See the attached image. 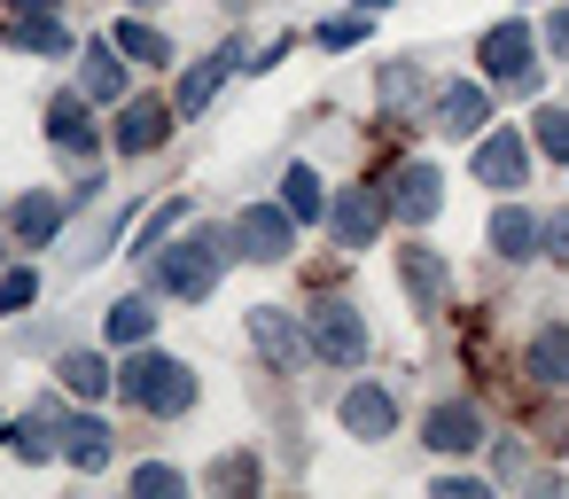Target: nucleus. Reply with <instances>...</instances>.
Listing matches in <instances>:
<instances>
[{
	"label": "nucleus",
	"mask_w": 569,
	"mask_h": 499,
	"mask_svg": "<svg viewBox=\"0 0 569 499\" xmlns=\"http://www.w3.org/2000/svg\"><path fill=\"white\" fill-rule=\"evenodd\" d=\"M219 234H196V242H180V250H164L157 258V289H172V297H211V281H219Z\"/></svg>",
	"instance_id": "obj_2"
},
{
	"label": "nucleus",
	"mask_w": 569,
	"mask_h": 499,
	"mask_svg": "<svg viewBox=\"0 0 569 499\" xmlns=\"http://www.w3.org/2000/svg\"><path fill=\"white\" fill-rule=\"evenodd\" d=\"M172 118H180V110H164V102H133V110L118 118V149H126V157H149V149L172 133Z\"/></svg>",
	"instance_id": "obj_15"
},
{
	"label": "nucleus",
	"mask_w": 569,
	"mask_h": 499,
	"mask_svg": "<svg viewBox=\"0 0 569 499\" xmlns=\"http://www.w3.org/2000/svg\"><path fill=\"white\" fill-rule=\"evenodd\" d=\"M546 445H569V413H553V421H546Z\"/></svg>",
	"instance_id": "obj_34"
},
{
	"label": "nucleus",
	"mask_w": 569,
	"mask_h": 499,
	"mask_svg": "<svg viewBox=\"0 0 569 499\" xmlns=\"http://www.w3.org/2000/svg\"><path fill=\"white\" fill-rule=\"evenodd\" d=\"M63 460L71 468H110V429L102 421H71L63 429Z\"/></svg>",
	"instance_id": "obj_22"
},
{
	"label": "nucleus",
	"mask_w": 569,
	"mask_h": 499,
	"mask_svg": "<svg viewBox=\"0 0 569 499\" xmlns=\"http://www.w3.org/2000/svg\"><path fill=\"white\" fill-rule=\"evenodd\" d=\"M250 343H258L281 375H297V359H305V336H297V320H289L281 305H258V312H250Z\"/></svg>",
	"instance_id": "obj_8"
},
{
	"label": "nucleus",
	"mask_w": 569,
	"mask_h": 499,
	"mask_svg": "<svg viewBox=\"0 0 569 499\" xmlns=\"http://www.w3.org/2000/svg\"><path fill=\"white\" fill-rule=\"evenodd\" d=\"M367 9H390V0H367Z\"/></svg>",
	"instance_id": "obj_37"
},
{
	"label": "nucleus",
	"mask_w": 569,
	"mask_h": 499,
	"mask_svg": "<svg viewBox=\"0 0 569 499\" xmlns=\"http://www.w3.org/2000/svg\"><path fill=\"white\" fill-rule=\"evenodd\" d=\"M110 40H118V56H133V63H172V40L149 32V24H118Z\"/></svg>",
	"instance_id": "obj_25"
},
{
	"label": "nucleus",
	"mask_w": 569,
	"mask_h": 499,
	"mask_svg": "<svg viewBox=\"0 0 569 499\" xmlns=\"http://www.w3.org/2000/svg\"><path fill=\"white\" fill-rule=\"evenodd\" d=\"M219 9H234V17H242V9H250V0H219Z\"/></svg>",
	"instance_id": "obj_36"
},
{
	"label": "nucleus",
	"mask_w": 569,
	"mask_h": 499,
	"mask_svg": "<svg viewBox=\"0 0 569 499\" xmlns=\"http://www.w3.org/2000/svg\"><path fill=\"white\" fill-rule=\"evenodd\" d=\"M343 429L351 437H390L398 429V406H390V390H375V382H359V390H343Z\"/></svg>",
	"instance_id": "obj_11"
},
{
	"label": "nucleus",
	"mask_w": 569,
	"mask_h": 499,
	"mask_svg": "<svg viewBox=\"0 0 569 499\" xmlns=\"http://www.w3.org/2000/svg\"><path fill=\"white\" fill-rule=\"evenodd\" d=\"M538 242H546V250H553V258L569 266V211H553V219H538Z\"/></svg>",
	"instance_id": "obj_31"
},
{
	"label": "nucleus",
	"mask_w": 569,
	"mask_h": 499,
	"mask_svg": "<svg viewBox=\"0 0 569 499\" xmlns=\"http://www.w3.org/2000/svg\"><path fill=\"white\" fill-rule=\"evenodd\" d=\"M312 351L328 359V367H359L367 359V320L351 312V305H312Z\"/></svg>",
	"instance_id": "obj_4"
},
{
	"label": "nucleus",
	"mask_w": 569,
	"mask_h": 499,
	"mask_svg": "<svg viewBox=\"0 0 569 499\" xmlns=\"http://www.w3.org/2000/svg\"><path fill=\"white\" fill-rule=\"evenodd\" d=\"M48 133H56V149L94 157V126H87V102H79V94H63V102L48 110Z\"/></svg>",
	"instance_id": "obj_17"
},
{
	"label": "nucleus",
	"mask_w": 569,
	"mask_h": 499,
	"mask_svg": "<svg viewBox=\"0 0 569 499\" xmlns=\"http://www.w3.org/2000/svg\"><path fill=\"white\" fill-rule=\"evenodd\" d=\"M149 328H157L149 297H126V305H110V312H102V336H110V343H149Z\"/></svg>",
	"instance_id": "obj_21"
},
{
	"label": "nucleus",
	"mask_w": 569,
	"mask_h": 499,
	"mask_svg": "<svg viewBox=\"0 0 569 499\" xmlns=\"http://www.w3.org/2000/svg\"><path fill=\"white\" fill-rule=\"evenodd\" d=\"M9 9H56V0H9Z\"/></svg>",
	"instance_id": "obj_35"
},
{
	"label": "nucleus",
	"mask_w": 569,
	"mask_h": 499,
	"mask_svg": "<svg viewBox=\"0 0 569 499\" xmlns=\"http://www.w3.org/2000/svg\"><path fill=\"white\" fill-rule=\"evenodd\" d=\"M281 203H289L297 227H312V219L328 211V203H320V172H312V164H289V172H281Z\"/></svg>",
	"instance_id": "obj_18"
},
{
	"label": "nucleus",
	"mask_w": 569,
	"mask_h": 499,
	"mask_svg": "<svg viewBox=\"0 0 569 499\" xmlns=\"http://www.w3.org/2000/svg\"><path fill=\"white\" fill-rule=\"evenodd\" d=\"M63 390H71V398H110V359L71 351V359H63Z\"/></svg>",
	"instance_id": "obj_24"
},
{
	"label": "nucleus",
	"mask_w": 569,
	"mask_h": 499,
	"mask_svg": "<svg viewBox=\"0 0 569 499\" xmlns=\"http://www.w3.org/2000/svg\"><path fill=\"white\" fill-rule=\"evenodd\" d=\"M530 375L553 382V390H569V328H538V343H530Z\"/></svg>",
	"instance_id": "obj_20"
},
{
	"label": "nucleus",
	"mask_w": 569,
	"mask_h": 499,
	"mask_svg": "<svg viewBox=\"0 0 569 499\" xmlns=\"http://www.w3.org/2000/svg\"><path fill=\"white\" fill-rule=\"evenodd\" d=\"M79 87H87V102H118V94H126L118 40H94V48H87V79H79Z\"/></svg>",
	"instance_id": "obj_16"
},
{
	"label": "nucleus",
	"mask_w": 569,
	"mask_h": 499,
	"mask_svg": "<svg viewBox=\"0 0 569 499\" xmlns=\"http://www.w3.org/2000/svg\"><path fill=\"white\" fill-rule=\"evenodd\" d=\"M546 48H553V56H569V9H561V17L546 24Z\"/></svg>",
	"instance_id": "obj_33"
},
{
	"label": "nucleus",
	"mask_w": 569,
	"mask_h": 499,
	"mask_svg": "<svg viewBox=\"0 0 569 499\" xmlns=\"http://www.w3.org/2000/svg\"><path fill=\"white\" fill-rule=\"evenodd\" d=\"M40 297V273L32 266H17V273H0V312H24Z\"/></svg>",
	"instance_id": "obj_28"
},
{
	"label": "nucleus",
	"mask_w": 569,
	"mask_h": 499,
	"mask_svg": "<svg viewBox=\"0 0 569 499\" xmlns=\"http://www.w3.org/2000/svg\"><path fill=\"white\" fill-rule=\"evenodd\" d=\"M234 63H242V48H219V56H203V63H196V71L180 79V94H172V110H180V118H196V110H203V102L219 94V79H227Z\"/></svg>",
	"instance_id": "obj_14"
},
{
	"label": "nucleus",
	"mask_w": 569,
	"mask_h": 499,
	"mask_svg": "<svg viewBox=\"0 0 569 499\" xmlns=\"http://www.w3.org/2000/svg\"><path fill=\"white\" fill-rule=\"evenodd\" d=\"M382 196H390V211H398V219H413V227H421V219H437L445 180H437V164H398Z\"/></svg>",
	"instance_id": "obj_6"
},
{
	"label": "nucleus",
	"mask_w": 569,
	"mask_h": 499,
	"mask_svg": "<svg viewBox=\"0 0 569 499\" xmlns=\"http://www.w3.org/2000/svg\"><path fill=\"white\" fill-rule=\"evenodd\" d=\"M530 242H538V219L507 203V211L491 219V250H499V258H530Z\"/></svg>",
	"instance_id": "obj_23"
},
{
	"label": "nucleus",
	"mask_w": 569,
	"mask_h": 499,
	"mask_svg": "<svg viewBox=\"0 0 569 499\" xmlns=\"http://www.w3.org/2000/svg\"><path fill=\"white\" fill-rule=\"evenodd\" d=\"M476 56H483V79H522L530 71V24H491Z\"/></svg>",
	"instance_id": "obj_10"
},
{
	"label": "nucleus",
	"mask_w": 569,
	"mask_h": 499,
	"mask_svg": "<svg viewBox=\"0 0 569 499\" xmlns=\"http://www.w3.org/2000/svg\"><path fill=\"white\" fill-rule=\"evenodd\" d=\"M406 289H413L421 305H437V297H445V266H437V250H421V242L406 250Z\"/></svg>",
	"instance_id": "obj_26"
},
{
	"label": "nucleus",
	"mask_w": 569,
	"mask_h": 499,
	"mask_svg": "<svg viewBox=\"0 0 569 499\" xmlns=\"http://www.w3.org/2000/svg\"><path fill=\"white\" fill-rule=\"evenodd\" d=\"M56 227H63V196H24V203H17V242H24V250H40Z\"/></svg>",
	"instance_id": "obj_19"
},
{
	"label": "nucleus",
	"mask_w": 569,
	"mask_h": 499,
	"mask_svg": "<svg viewBox=\"0 0 569 499\" xmlns=\"http://www.w3.org/2000/svg\"><path fill=\"white\" fill-rule=\"evenodd\" d=\"M382 219H390V196H382V188H343L328 227H336V242H343V250H367Z\"/></svg>",
	"instance_id": "obj_5"
},
{
	"label": "nucleus",
	"mask_w": 569,
	"mask_h": 499,
	"mask_svg": "<svg viewBox=\"0 0 569 499\" xmlns=\"http://www.w3.org/2000/svg\"><path fill=\"white\" fill-rule=\"evenodd\" d=\"M133 491H149V499H180V468H164V460H149V468H133Z\"/></svg>",
	"instance_id": "obj_30"
},
{
	"label": "nucleus",
	"mask_w": 569,
	"mask_h": 499,
	"mask_svg": "<svg viewBox=\"0 0 569 499\" xmlns=\"http://www.w3.org/2000/svg\"><path fill=\"white\" fill-rule=\"evenodd\" d=\"M429 126H437V133H452V141L483 133V126H491V102H483V87H445V94H437V110H429Z\"/></svg>",
	"instance_id": "obj_9"
},
{
	"label": "nucleus",
	"mask_w": 569,
	"mask_h": 499,
	"mask_svg": "<svg viewBox=\"0 0 569 499\" xmlns=\"http://www.w3.org/2000/svg\"><path fill=\"white\" fill-rule=\"evenodd\" d=\"M118 390H126L133 406H149V413H188V406H196V375H188L180 359H164V351L126 359V367H118Z\"/></svg>",
	"instance_id": "obj_1"
},
{
	"label": "nucleus",
	"mask_w": 569,
	"mask_h": 499,
	"mask_svg": "<svg viewBox=\"0 0 569 499\" xmlns=\"http://www.w3.org/2000/svg\"><path fill=\"white\" fill-rule=\"evenodd\" d=\"M421 437H429L437 452H468V445H483V413L452 398V406H437V413L421 421Z\"/></svg>",
	"instance_id": "obj_13"
},
{
	"label": "nucleus",
	"mask_w": 569,
	"mask_h": 499,
	"mask_svg": "<svg viewBox=\"0 0 569 499\" xmlns=\"http://www.w3.org/2000/svg\"><path fill=\"white\" fill-rule=\"evenodd\" d=\"M9 48H24V56H63L71 32H63L56 9H17V17H9Z\"/></svg>",
	"instance_id": "obj_12"
},
{
	"label": "nucleus",
	"mask_w": 569,
	"mask_h": 499,
	"mask_svg": "<svg viewBox=\"0 0 569 499\" xmlns=\"http://www.w3.org/2000/svg\"><path fill=\"white\" fill-rule=\"evenodd\" d=\"M211 483H219V491H250V483H258V460H242V452H227V460L211 468Z\"/></svg>",
	"instance_id": "obj_29"
},
{
	"label": "nucleus",
	"mask_w": 569,
	"mask_h": 499,
	"mask_svg": "<svg viewBox=\"0 0 569 499\" xmlns=\"http://www.w3.org/2000/svg\"><path fill=\"white\" fill-rule=\"evenodd\" d=\"M530 133H538V149H546L553 164H569V110H538Z\"/></svg>",
	"instance_id": "obj_27"
},
{
	"label": "nucleus",
	"mask_w": 569,
	"mask_h": 499,
	"mask_svg": "<svg viewBox=\"0 0 569 499\" xmlns=\"http://www.w3.org/2000/svg\"><path fill=\"white\" fill-rule=\"evenodd\" d=\"M522 172H530V157H522V141H515L507 126H491V133L476 141V180L507 196V188H522Z\"/></svg>",
	"instance_id": "obj_7"
},
{
	"label": "nucleus",
	"mask_w": 569,
	"mask_h": 499,
	"mask_svg": "<svg viewBox=\"0 0 569 499\" xmlns=\"http://www.w3.org/2000/svg\"><path fill=\"white\" fill-rule=\"evenodd\" d=\"M351 40H367V17H336V24L320 32V48H351Z\"/></svg>",
	"instance_id": "obj_32"
},
{
	"label": "nucleus",
	"mask_w": 569,
	"mask_h": 499,
	"mask_svg": "<svg viewBox=\"0 0 569 499\" xmlns=\"http://www.w3.org/2000/svg\"><path fill=\"white\" fill-rule=\"evenodd\" d=\"M234 250L258 258V266L289 258V250H297V219H289V203H250V211L234 219Z\"/></svg>",
	"instance_id": "obj_3"
}]
</instances>
